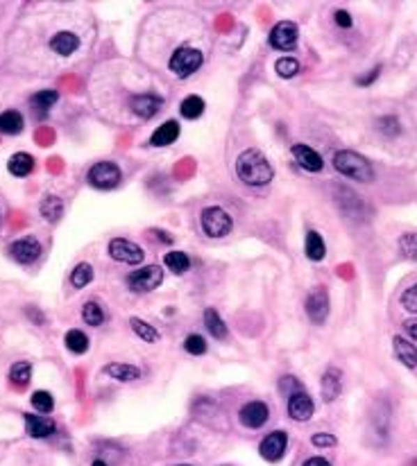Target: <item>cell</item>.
Returning <instances> with one entry per match:
<instances>
[{"instance_id": "cell-47", "label": "cell", "mask_w": 417, "mask_h": 466, "mask_svg": "<svg viewBox=\"0 0 417 466\" xmlns=\"http://www.w3.org/2000/svg\"><path fill=\"white\" fill-rule=\"evenodd\" d=\"M93 466H107V464H105L103 460H96V462H93Z\"/></svg>"}, {"instance_id": "cell-6", "label": "cell", "mask_w": 417, "mask_h": 466, "mask_svg": "<svg viewBox=\"0 0 417 466\" xmlns=\"http://www.w3.org/2000/svg\"><path fill=\"white\" fill-rule=\"evenodd\" d=\"M86 179H89V184L98 190H114L118 184H121L123 172L114 161H100L96 166H91V170L86 172Z\"/></svg>"}, {"instance_id": "cell-43", "label": "cell", "mask_w": 417, "mask_h": 466, "mask_svg": "<svg viewBox=\"0 0 417 466\" xmlns=\"http://www.w3.org/2000/svg\"><path fill=\"white\" fill-rule=\"evenodd\" d=\"M404 331L408 333L411 340H417V319H406L404 322Z\"/></svg>"}, {"instance_id": "cell-40", "label": "cell", "mask_w": 417, "mask_h": 466, "mask_svg": "<svg viewBox=\"0 0 417 466\" xmlns=\"http://www.w3.org/2000/svg\"><path fill=\"white\" fill-rule=\"evenodd\" d=\"M311 444L317 446V449H333V446L338 444V440L329 433H317V435L311 437Z\"/></svg>"}, {"instance_id": "cell-36", "label": "cell", "mask_w": 417, "mask_h": 466, "mask_svg": "<svg viewBox=\"0 0 417 466\" xmlns=\"http://www.w3.org/2000/svg\"><path fill=\"white\" fill-rule=\"evenodd\" d=\"M277 75L279 77H284V79H290V77H295L297 72H299V61L297 59H293V57H284V59H279L277 61Z\"/></svg>"}, {"instance_id": "cell-20", "label": "cell", "mask_w": 417, "mask_h": 466, "mask_svg": "<svg viewBox=\"0 0 417 466\" xmlns=\"http://www.w3.org/2000/svg\"><path fill=\"white\" fill-rule=\"evenodd\" d=\"M393 349H395V355L402 364H406L408 369H415L417 367V346L413 342L404 340V337H393Z\"/></svg>"}, {"instance_id": "cell-16", "label": "cell", "mask_w": 417, "mask_h": 466, "mask_svg": "<svg viewBox=\"0 0 417 466\" xmlns=\"http://www.w3.org/2000/svg\"><path fill=\"white\" fill-rule=\"evenodd\" d=\"M54 421L48 414H25V430L32 440H45L54 433Z\"/></svg>"}, {"instance_id": "cell-21", "label": "cell", "mask_w": 417, "mask_h": 466, "mask_svg": "<svg viewBox=\"0 0 417 466\" xmlns=\"http://www.w3.org/2000/svg\"><path fill=\"white\" fill-rule=\"evenodd\" d=\"M57 100H59V93H57V91H50V88L36 91V93L30 98V107H32V111H34L36 116H43V114H48L54 104H57Z\"/></svg>"}, {"instance_id": "cell-12", "label": "cell", "mask_w": 417, "mask_h": 466, "mask_svg": "<svg viewBox=\"0 0 417 466\" xmlns=\"http://www.w3.org/2000/svg\"><path fill=\"white\" fill-rule=\"evenodd\" d=\"M238 419L245 428H250V430H259L268 424L270 419V407L263 403V401H250V403H245L238 412Z\"/></svg>"}, {"instance_id": "cell-32", "label": "cell", "mask_w": 417, "mask_h": 466, "mask_svg": "<svg viewBox=\"0 0 417 466\" xmlns=\"http://www.w3.org/2000/svg\"><path fill=\"white\" fill-rule=\"evenodd\" d=\"M163 263H166V267L172 270V274H177V277H181V274L188 272L190 267V258L186 251H168L163 256Z\"/></svg>"}, {"instance_id": "cell-30", "label": "cell", "mask_w": 417, "mask_h": 466, "mask_svg": "<svg viewBox=\"0 0 417 466\" xmlns=\"http://www.w3.org/2000/svg\"><path fill=\"white\" fill-rule=\"evenodd\" d=\"M63 344H66V349L75 355H82L89 351V337L82 333L79 328H70L66 337H63Z\"/></svg>"}, {"instance_id": "cell-8", "label": "cell", "mask_w": 417, "mask_h": 466, "mask_svg": "<svg viewBox=\"0 0 417 466\" xmlns=\"http://www.w3.org/2000/svg\"><path fill=\"white\" fill-rule=\"evenodd\" d=\"M109 256L116 263H125V265H141L145 258L143 247H139L132 240H125V238H114L109 240Z\"/></svg>"}, {"instance_id": "cell-9", "label": "cell", "mask_w": 417, "mask_h": 466, "mask_svg": "<svg viewBox=\"0 0 417 466\" xmlns=\"http://www.w3.org/2000/svg\"><path fill=\"white\" fill-rule=\"evenodd\" d=\"M297 39H299V30L293 21H281L272 27L270 32V45L275 50L281 52H290L297 48Z\"/></svg>"}, {"instance_id": "cell-31", "label": "cell", "mask_w": 417, "mask_h": 466, "mask_svg": "<svg viewBox=\"0 0 417 466\" xmlns=\"http://www.w3.org/2000/svg\"><path fill=\"white\" fill-rule=\"evenodd\" d=\"M105 308L98 304V301H86L84 306H82V319H84V324L89 326H103L105 324Z\"/></svg>"}, {"instance_id": "cell-5", "label": "cell", "mask_w": 417, "mask_h": 466, "mask_svg": "<svg viewBox=\"0 0 417 466\" xmlns=\"http://www.w3.org/2000/svg\"><path fill=\"white\" fill-rule=\"evenodd\" d=\"M127 288L136 295H145V292L157 290L163 283V270L159 265H145L141 270H134L127 274Z\"/></svg>"}, {"instance_id": "cell-22", "label": "cell", "mask_w": 417, "mask_h": 466, "mask_svg": "<svg viewBox=\"0 0 417 466\" xmlns=\"http://www.w3.org/2000/svg\"><path fill=\"white\" fill-rule=\"evenodd\" d=\"M7 170L12 172L14 177H27L34 170V157L27 152H16L7 161Z\"/></svg>"}, {"instance_id": "cell-10", "label": "cell", "mask_w": 417, "mask_h": 466, "mask_svg": "<svg viewBox=\"0 0 417 466\" xmlns=\"http://www.w3.org/2000/svg\"><path fill=\"white\" fill-rule=\"evenodd\" d=\"M288 449V435L284 430H272L263 437V442L259 444V453L266 462H279L286 455Z\"/></svg>"}, {"instance_id": "cell-11", "label": "cell", "mask_w": 417, "mask_h": 466, "mask_svg": "<svg viewBox=\"0 0 417 466\" xmlns=\"http://www.w3.org/2000/svg\"><path fill=\"white\" fill-rule=\"evenodd\" d=\"M286 410H288V417L293 419V421L304 424V421H308V419L313 417L315 403H313V398L308 396L306 389H297V391H293V394L288 396Z\"/></svg>"}, {"instance_id": "cell-42", "label": "cell", "mask_w": 417, "mask_h": 466, "mask_svg": "<svg viewBox=\"0 0 417 466\" xmlns=\"http://www.w3.org/2000/svg\"><path fill=\"white\" fill-rule=\"evenodd\" d=\"M333 18H335V23H338L340 27H344V30H349V27L354 25V18L347 12H342V9H340V12H335Z\"/></svg>"}, {"instance_id": "cell-1", "label": "cell", "mask_w": 417, "mask_h": 466, "mask_svg": "<svg viewBox=\"0 0 417 466\" xmlns=\"http://www.w3.org/2000/svg\"><path fill=\"white\" fill-rule=\"evenodd\" d=\"M236 175L248 186H266L275 177V170H272L270 161L263 157L259 150H245L236 159Z\"/></svg>"}, {"instance_id": "cell-26", "label": "cell", "mask_w": 417, "mask_h": 466, "mask_svg": "<svg viewBox=\"0 0 417 466\" xmlns=\"http://www.w3.org/2000/svg\"><path fill=\"white\" fill-rule=\"evenodd\" d=\"M204 326H206L208 335L215 337V340H225L227 333H229L227 331V324L222 322V317L218 315V310H213V308L204 310Z\"/></svg>"}, {"instance_id": "cell-48", "label": "cell", "mask_w": 417, "mask_h": 466, "mask_svg": "<svg viewBox=\"0 0 417 466\" xmlns=\"http://www.w3.org/2000/svg\"><path fill=\"white\" fill-rule=\"evenodd\" d=\"M179 466H190V464H179Z\"/></svg>"}, {"instance_id": "cell-23", "label": "cell", "mask_w": 417, "mask_h": 466, "mask_svg": "<svg viewBox=\"0 0 417 466\" xmlns=\"http://www.w3.org/2000/svg\"><path fill=\"white\" fill-rule=\"evenodd\" d=\"M342 391V378H340V371L338 369H329L322 376V398L326 403H331L340 396Z\"/></svg>"}, {"instance_id": "cell-29", "label": "cell", "mask_w": 417, "mask_h": 466, "mask_svg": "<svg viewBox=\"0 0 417 466\" xmlns=\"http://www.w3.org/2000/svg\"><path fill=\"white\" fill-rule=\"evenodd\" d=\"M39 211H41V217L43 220H48V222H57L59 217L63 215V202L57 197V195H48V197H43V202H41V206H39Z\"/></svg>"}, {"instance_id": "cell-44", "label": "cell", "mask_w": 417, "mask_h": 466, "mask_svg": "<svg viewBox=\"0 0 417 466\" xmlns=\"http://www.w3.org/2000/svg\"><path fill=\"white\" fill-rule=\"evenodd\" d=\"M302 466H331V462L324 460V458H317V455H315V458H308Z\"/></svg>"}, {"instance_id": "cell-7", "label": "cell", "mask_w": 417, "mask_h": 466, "mask_svg": "<svg viewBox=\"0 0 417 466\" xmlns=\"http://www.w3.org/2000/svg\"><path fill=\"white\" fill-rule=\"evenodd\" d=\"M9 256L18 263V265H32L34 261H39V256L43 251V244L36 240L34 235H23L14 240L7 247Z\"/></svg>"}, {"instance_id": "cell-38", "label": "cell", "mask_w": 417, "mask_h": 466, "mask_svg": "<svg viewBox=\"0 0 417 466\" xmlns=\"http://www.w3.org/2000/svg\"><path fill=\"white\" fill-rule=\"evenodd\" d=\"M184 349L190 355H204L206 353V340H204L202 335L193 333V335H188L186 340H184Z\"/></svg>"}, {"instance_id": "cell-37", "label": "cell", "mask_w": 417, "mask_h": 466, "mask_svg": "<svg viewBox=\"0 0 417 466\" xmlns=\"http://www.w3.org/2000/svg\"><path fill=\"white\" fill-rule=\"evenodd\" d=\"M399 249L406 258L417 261V233H404L399 238Z\"/></svg>"}, {"instance_id": "cell-15", "label": "cell", "mask_w": 417, "mask_h": 466, "mask_svg": "<svg viewBox=\"0 0 417 466\" xmlns=\"http://www.w3.org/2000/svg\"><path fill=\"white\" fill-rule=\"evenodd\" d=\"M161 107H163L161 95H154V93H141L132 100V114L143 118V121L157 116L161 111Z\"/></svg>"}, {"instance_id": "cell-46", "label": "cell", "mask_w": 417, "mask_h": 466, "mask_svg": "<svg viewBox=\"0 0 417 466\" xmlns=\"http://www.w3.org/2000/svg\"><path fill=\"white\" fill-rule=\"evenodd\" d=\"M154 233H157V235H159V240H161V242H172V238H170V235H166V231H161V229H157V231H154Z\"/></svg>"}, {"instance_id": "cell-39", "label": "cell", "mask_w": 417, "mask_h": 466, "mask_svg": "<svg viewBox=\"0 0 417 466\" xmlns=\"http://www.w3.org/2000/svg\"><path fill=\"white\" fill-rule=\"evenodd\" d=\"M399 304H402V308L408 310V313L417 315V283L402 292V297H399Z\"/></svg>"}, {"instance_id": "cell-3", "label": "cell", "mask_w": 417, "mask_h": 466, "mask_svg": "<svg viewBox=\"0 0 417 466\" xmlns=\"http://www.w3.org/2000/svg\"><path fill=\"white\" fill-rule=\"evenodd\" d=\"M199 224H202L204 235L213 238V240L229 235L232 229H234L232 215L227 213L225 208H220V206H206L202 211V215H199Z\"/></svg>"}, {"instance_id": "cell-28", "label": "cell", "mask_w": 417, "mask_h": 466, "mask_svg": "<svg viewBox=\"0 0 417 466\" xmlns=\"http://www.w3.org/2000/svg\"><path fill=\"white\" fill-rule=\"evenodd\" d=\"M9 380H12L14 387H25L27 382L32 380V364L27 360H18L12 364V369H9Z\"/></svg>"}, {"instance_id": "cell-14", "label": "cell", "mask_w": 417, "mask_h": 466, "mask_svg": "<svg viewBox=\"0 0 417 466\" xmlns=\"http://www.w3.org/2000/svg\"><path fill=\"white\" fill-rule=\"evenodd\" d=\"M82 45V39L70 30L54 32L48 39V48L57 54V57H70L73 52H77Z\"/></svg>"}, {"instance_id": "cell-24", "label": "cell", "mask_w": 417, "mask_h": 466, "mask_svg": "<svg viewBox=\"0 0 417 466\" xmlns=\"http://www.w3.org/2000/svg\"><path fill=\"white\" fill-rule=\"evenodd\" d=\"M23 127H25V118L18 111H14V109L0 114V134L16 136V134L23 132Z\"/></svg>"}, {"instance_id": "cell-13", "label": "cell", "mask_w": 417, "mask_h": 466, "mask_svg": "<svg viewBox=\"0 0 417 466\" xmlns=\"http://www.w3.org/2000/svg\"><path fill=\"white\" fill-rule=\"evenodd\" d=\"M304 308L313 324H324V319L329 317V295H326V290L322 286L315 288L311 295L306 297Z\"/></svg>"}, {"instance_id": "cell-41", "label": "cell", "mask_w": 417, "mask_h": 466, "mask_svg": "<svg viewBox=\"0 0 417 466\" xmlns=\"http://www.w3.org/2000/svg\"><path fill=\"white\" fill-rule=\"evenodd\" d=\"M381 125V130H384L386 134H397L399 132V123H397V118H381L379 121Z\"/></svg>"}, {"instance_id": "cell-45", "label": "cell", "mask_w": 417, "mask_h": 466, "mask_svg": "<svg viewBox=\"0 0 417 466\" xmlns=\"http://www.w3.org/2000/svg\"><path fill=\"white\" fill-rule=\"evenodd\" d=\"M377 75H379V68H374V72H370V75H365V77H358V84L365 86V84H370V81H374Z\"/></svg>"}, {"instance_id": "cell-33", "label": "cell", "mask_w": 417, "mask_h": 466, "mask_svg": "<svg viewBox=\"0 0 417 466\" xmlns=\"http://www.w3.org/2000/svg\"><path fill=\"white\" fill-rule=\"evenodd\" d=\"M93 281V267H91L89 263H79V265H75L73 267V272H70V286L73 288H86L89 283Z\"/></svg>"}, {"instance_id": "cell-18", "label": "cell", "mask_w": 417, "mask_h": 466, "mask_svg": "<svg viewBox=\"0 0 417 466\" xmlns=\"http://www.w3.org/2000/svg\"><path fill=\"white\" fill-rule=\"evenodd\" d=\"M103 373L107 378H114L118 382H132V380L141 378V369L134 367V364H127V362H109V364H105Z\"/></svg>"}, {"instance_id": "cell-35", "label": "cell", "mask_w": 417, "mask_h": 466, "mask_svg": "<svg viewBox=\"0 0 417 466\" xmlns=\"http://www.w3.org/2000/svg\"><path fill=\"white\" fill-rule=\"evenodd\" d=\"M30 403H32V407L36 410V412H41V414H50L52 407H54V401L50 396V391H43V389L34 391V394L30 396Z\"/></svg>"}, {"instance_id": "cell-17", "label": "cell", "mask_w": 417, "mask_h": 466, "mask_svg": "<svg viewBox=\"0 0 417 466\" xmlns=\"http://www.w3.org/2000/svg\"><path fill=\"white\" fill-rule=\"evenodd\" d=\"M293 157H295V161L302 166L304 170H308V172H320L322 170V166H324V161H322V157L317 154L313 148H308V145H293Z\"/></svg>"}, {"instance_id": "cell-2", "label": "cell", "mask_w": 417, "mask_h": 466, "mask_svg": "<svg viewBox=\"0 0 417 466\" xmlns=\"http://www.w3.org/2000/svg\"><path fill=\"white\" fill-rule=\"evenodd\" d=\"M333 168L338 170L340 175L349 177L354 181H361V184H367V181L374 179V168H372V163L365 157H361V154L351 152V150L335 152Z\"/></svg>"}, {"instance_id": "cell-27", "label": "cell", "mask_w": 417, "mask_h": 466, "mask_svg": "<svg viewBox=\"0 0 417 466\" xmlns=\"http://www.w3.org/2000/svg\"><path fill=\"white\" fill-rule=\"evenodd\" d=\"M130 326H132L134 335H136V337H141L143 342L154 344V342H159V340H161V333H159L157 328H154L152 324L145 322V319L132 317V319H130Z\"/></svg>"}, {"instance_id": "cell-34", "label": "cell", "mask_w": 417, "mask_h": 466, "mask_svg": "<svg viewBox=\"0 0 417 466\" xmlns=\"http://www.w3.org/2000/svg\"><path fill=\"white\" fill-rule=\"evenodd\" d=\"M179 111L184 118H188V121H195V118L204 114V100L199 95H188L184 98V102H181Z\"/></svg>"}, {"instance_id": "cell-4", "label": "cell", "mask_w": 417, "mask_h": 466, "mask_svg": "<svg viewBox=\"0 0 417 466\" xmlns=\"http://www.w3.org/2000/svg\"><path fill=\"white\" fill-rule=\"evenodd\" d=\"M202 61H204V57L197 48H177L175 52H172L170 61H168V68L175 77L186 79V77L193 75V72L199 70Z\"/></svg>"}, {"instance_id": "cell-25", "label": "cell", "mask_w": 417, "mask_h": 466, "mask_svg": "<svg viewBox=\"0 0 417 466\" xmlns=\"http://www.w3.org/2000/svg\"><path fill=\"white\" fill-rule=\"evenodd\" d=\"M304 251H306L308 261H313V263L322 261L326 256V244L322 240V235L317 231H308L306 233V242H304Z\"/></svg>"}, {"instance_id": "cell-19", "label": "cell", "mask_w": 417, "mask_h": 466, "mask_svg": "<svg viewBox=\"0 0 417 466\" xmlns=\"http://www.w3.org/2000/svg\"><path fill=\"white\" fill-rule=\"evenodd\" d=\"M177 139H179V123L166 121L150 136V145H154V148H168V145H172Z\"/></svg>"}]
</instances>
